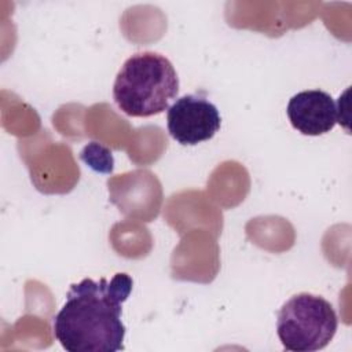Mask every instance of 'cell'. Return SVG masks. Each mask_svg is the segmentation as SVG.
<instances>
[{
  "label": "cell",
  "mask_w": 352,
  "mask_h": 352,
  "mask_svg": "<svg viewBox=\"0 0 352 352\" xmlns=\"http://www.w3.org/2000/svg\"><path fill=\"white\" fill-rule=\"evenodd\" d=\"M338 327L333 305L322 296L298 293L280 308L276 333L286 351L314 352L333 340Z\"/></svg>",
  "instance_id": "cell-3"
},
{
  "label": "cell",
  "mask_w": 352,
  "mask_h": 352,
  "mask_svg": "<svg viewBox=\"0 0 352 352\" xmlns=\"http://www.w3.org/2000/svg\"><path fill=\"white\" fill-rule=\"evenodd\" d=\"M179 94V77L164 55L143 51L129 56L118 70L113 98L131 117H151L169 109Z\"/></svg>",
  "instance_id": "cell-2"
},
{
  "label": "cell",
  "mask_w": 352,
  "mask_h": 352,
  "mask_svg": "<svg viewBox=\"0 0 352 352\" xmlns=\"http://www.w3.org/2000/svg\"><path fill=\"white\" fill-rule=\"evenodd\" d=\"M133 280L117 272L110 280L84 278L73 283L66 301L54 318V336L69 352H117L124 349L122 302Z\"/></svg>",
  "instance_id": "cell-1"
},
{
  "label": "cell",
  "mask_w": 352,
  "mask_h": 352,
  "mask_svg": "<svg viewBox=\"0 0 352 352\" xmlns=\"http://www.w3.org/2000/svg\"><path fill=\"white\" fill-rule=\"evenodd\" d=\"M286 113L292 126L307 136L327 133L338 122L337 103L322 89H307L293 95Z\"/></svg>",
  "instance_id": "cell-5"
},
{
  "label": "cell",
  "mask_w": 352,
  "mask_h": 352,
  "mask_svg": "<svg viewBox=\"0 0 352 352\" xmlns=\"http://www.w3.org/2000/svg\"><path fill=\"white\" fill-rule=\"evenodd\" d=\"M220 124L217 107L198 94L177 98L166 111L168 132L183 146H195L212 139Z\"/></svg>",
  "instance_id": "cell-4"
}]
</instances>
